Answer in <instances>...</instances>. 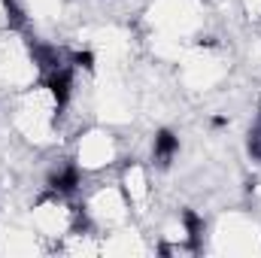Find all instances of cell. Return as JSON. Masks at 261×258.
<instances>
[{
    "mask_svg": "<svg viewBox=\"0 0 261 258\" xmlns=\"http://www.w3.org/2000/svg\"><path fill=\"white\" fill-rule=\"evenodd\" d=\"M113 161H119V140L110 131L88 128L79 134V140H76V164L85 173H97V170L110 167Z\"/></svg>",
    "mask_w": 261,
    "mask_h": 258,
    "instance_id": "obj_1",
    "label": "cell"
}]
</instances>
